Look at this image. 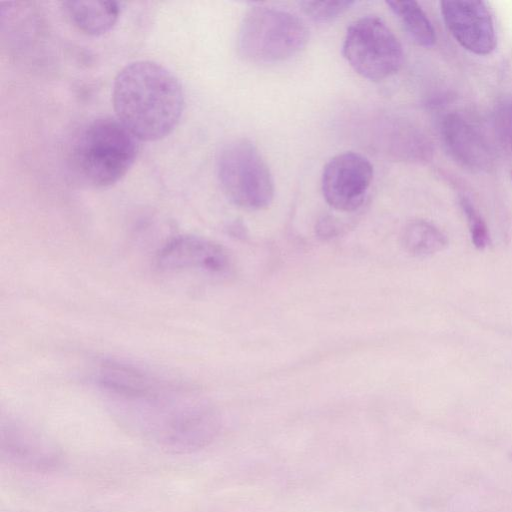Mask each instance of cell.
Returning a JSON list of instances; mask_svg holds the SVG:
<instances>
[{
	"label": "cell",
	"instance_id": "cell-1",
	"mask_svg": "<svg viewBox=\"0 0 512 512\" xmlns=\"http://www.w3.org/2000/svg\"><path fill=\"white\" fill-rule=\"evenodd\" d=\"M116 118L140 141H157L178 125L184 110V92L178 78L151 60L125 65L112 88Z\"/></svg>",
	"mask_w": 512,
	"mask_h": 512
},
{
	"label": "cell",
	"instance_id": "cell-2",
	"mask_svg": "<svg viewBox=\"0 0 512 512\" xmlns=\"http://www.w3.org/2000/svg\"><path fill=\"white\" fill-rule=\"evenodd\" d=\"M138 139L117 119L97 117L75 135L69 161L75 176L93 188H106L123 178L135 162Z\"/></svg>",
	"mask_w": 512,
	"mask_h": 512
},
{
	"label": "cell",
	"instance_id": "cell-3",
	"mask_svg": "<svg viewBox=\"0 0 512 512\" xmlns=\"http://www.w3.org/2000/svg\"><path fill=\"white\" fill-rule=\"evenodd\" d=\"M309 30L296 15L272 7H252L242 19L237 36L239 55L246 61L282 62L304 49Z\"/></svg>",
	"mask_w": 512,
	"mask_h": 512
},
{
	"label": "cell",
	"instance_id": "cell-4",
	"mask_svg": "<svg viewBox=\"0 0 512 512\" xmlns=\"http://www.w3.org/2000/svg\"><path fill=\"white\" fill-rule=\"evenodd\" d=\"M220 187L230 202L247 210L267 208L274 198V181L257 147L247 138L228 141L216 160Z\"/></svg>",
	"mask_w": 512,
	"mask_h": 512
},
{
	"label": "cell",
	"instance_id": "cell-5",
	"mask_svg": "<svg viewBox=\"0 0 512 512\" xmlns=\"http://www.w3.org/2000/svg\"><path fill=\"white\" fill-rule=\"evenodd\" d=\"M342 53L354 71L370 81L394 75L404 59L399 40L376 16L361 17L348 27Z\"/></svg>",
	"mask_w": 512,
	"mask_h": 512
},
{
	"label": "cell",
	"instance_id": "cell-6",
	"mask_svg": "<svg viewBox=\"0 0 512 512\" xmlns=\"http://www.w3.org/2000/svg\"><path fill=\"white\" fill-rule=\"evenodd\" d=\"M156 266L165 273H200L221 278L232 272L233 263L220 244L201 236L179 235L158 252Z\"/></svg>",
	"mask_w": 512,
	"mask_h": 512
},
{
	"label": "cell",
	"instance_id": "cell-7",
	"mask_svg": "<svg viewBox=\"0 0 512 512\" xmlns=\"http://www.w3.org/2000/svg\"><path fill=\"white\" fill-rule=\"evenodd\" d=\"M373 179V166L363 155L343 152L331 158L321 177L322 194L329 206L351 212L364 202Z\"/></svg>",
	"mask_w": 512,
	"mask_h": 512
},
{
	"label": "cell",
	"instance_id": "cell-8",
	"mask_svg": "<svg viewBox=\"0 0 512 512\" xmlns=\"http://www.w3.org/2000/svg\"><path fill=\"white\" fill-rule=\"evenodd\" d=\"M440 10L447 29L465 50L479 56L495 50L494 20L486 2L445 0L440 2Z\"/></svg>",
	"mask_w": 512,
	"mask_h": 512
},
{
	"label": "cell",
	"instance_id": "cell-9",
	"mask_svg": "<svg viewBox=\"0 0 512 512\" xmlns=\"http://www.w3.org/2000/svg\"><path fill=\"white\" fill-rule=\"evenodd\" d=\"M447 149L462 165L473 170H487L492 154L479 131L458 114L447 115L442 124Z\"/></svg>",
	"mask_w": 512,
	"mask_h": 512
},
{
	"label": "cell",
	"instance_id": "cell-10",
	"mask_svg": "<svg viewBox=\"0 0 512 512\" xmlns=\"http://www.w3.org/2000/svg\"><path fill=\"white\" fill-rule=\"evenodd\" d=\"M62 6L75 27L94 36L109 31L121 13L116 1H65Z\"/></svg>",
	"mask_w": 512,
	"mask_h": 512
},
{
	"label": "cell",
	"instance_id": "cell-11",
	"mask_svg": "<svg viewBox=\"0 0 512 512\" xmlns=\"http://www.w3.org/2000/svg\"><path fill=\"white\" fill-rule=\"evenodd\" d=\"M401 244L410 255L426 257L444 250L448 239L433 224L425 220H414L404 227Z\"/></svg>",
	"mask_w": 512,
	"mask_h": 512
},
{
	"label": "cell",
	"instance_id": "cell-12",
	"mask_svg": "<svg viewBox=\"0 0 512 512\" xmlns=\"http://www.w3.org/2000/svg\"><path fill=\"white\" fill-rule=\"evenodd\" d=\"M412 40L421 47L430 48L436 43L435 29L422 7L415 1H387Z\"/></svg>",
	"mask_w": 512,
	"mask_h": 512
},
{
	"label": "cell",
	"instance_id": "cell-13",
	"mask_svg": "<svg viewBox=\"0 0 512 512\" xmlns=\"http://www.w3.org/2000/svg\"><path fill=\"white\" fill-rule=\"evenodd\" d=\"M354 4L353 1H302L304 13L318 23L331 22L345 13Z\"/></svg>",
	"mask_w": 512,
	"mask_h": 512
},
{
	"label": "cell",
	"instance_id": "cell-14",
	"mask_svg": "<svg viewBox=\"0 0 512 512\" xmlns=\"http://www.w3.org/2000/svg\"><path fill=\"white\" fill-rule=\"evenodd\" d=\"M460 206L466 217L473 245L482 250L490 242L487 225L473 202L466 197L460 198Z\"/></svg>",
	"mask_w": 512,
	"mask_h": 512
},
{
	"label": "cell",
	"instance_id": "cell-15",
	"mask_svg": "<svg viewBox=\"0 0 512 512\" xmlns=\"http://www.w3.org/2000/svg\"><path fill=\"white\" fill-rule=\"evenodd\" d=\"M510 458L512 459V452L510 453Z\"/></svg>",
	"mask_w": 512,
	"mask_h": 512
}]
</instances>
